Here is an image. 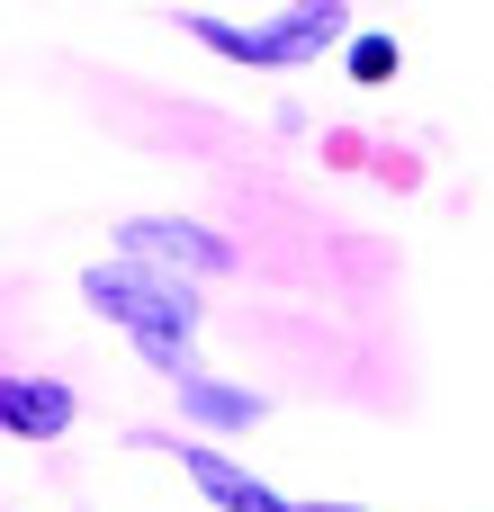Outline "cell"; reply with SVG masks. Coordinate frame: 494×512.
Returning <instances> with one entry per match:
<instances>
[{
    "mask_svg": "<svg viewBox=\"0 0 494 512\" xmlns=\"http://www.w3.org/2000/svg\"><path fill=\"white\" fill-rule=\"evenodd\" d=\"M81 288H90V306H99V315H117V324L144 342V360H153V369H171V387L189 378V369H180V342H189V324H198L189 288H162V279H144V270H90Z\"/></svg>",
    "mask_w": 494,
    "mask_h": 512,
    "instance_id": "6da1fadb",
    "label": "cell"
},
{
    "mask_svg": "<svg viewBox=\"0 0 494 512\" xmlns=\"http://www.w3.org/2000/svg\"><path fill=\"white\" fill-rule=\"evenodd\" d=\"M189 36L216 45V54H234V63H306V54H324V45L342 36V0H297L279 27H216V18H189Z\"/></svg>",
    "mask_w": 494,
    "mask_h": 512,
    "instance_id": "7a4b0ae2",
    "label": "cell"
},
{
    "mask_svg": "<svg viewBox=\"0 0 494 512\" xmlns=\"http://www.w3.org/2000/svg\"><path fill=\"white\" fill-rule=\"evenodd\" d=\"M180 468H189V477H198V486H207L225 512H297V504H279L270 486H252L234 459H216V450H180Z\"/></svg>",
    "mask_w": 494,
    "mask_h": 512,
    "instance_id": "3957f363",
    "label": "cell"
},
{
    "mask_svg": "<svg viewBox=\"0 0 494 512\" xmlns=\"http://www.w3.org/2000/svg\"><path fill=\"white\" fill-rule=\"evenodd\" d=\"M126 243L135 252H153V261H198V270H225L234 252L225 243H207L198 225H126Z\"/></svg>",
    "mask_w": 494,
    "mask_h": 512,
    "instance_id": "277c9868",
    "label": "cell"
},
{
    "mask_svg": "<svg viewBox=\"0 0 494 512\" xmlns=\"http://www.w3.org/2000/svg\"><path fill=\"white\" fill-rule=\"evenodd\" d=\"M63 423H72V396H63V387H27V378L9 387V432H18V441H54Z\"/></svg>",
    "mask_w": 494,
    "mask_h": 512,
    "instance_id": "5b68a950",
    "label": "cell"
},
{
    "mask_svg": "<svg viewBox=\"0 0 494 512\" xmlns=\"http://www.w3.org/2000/svg\"><path fill=\"white\" fill-rule=\"evenodd\" d=\"M180 405H189V414H207V423H252V414H261L252 396H234V387H207V378H180Z\"/></svg>",
    "mask_w": 494,
    "mask_h": 512,
    "instance_id": "8992f818",
    "label": "cell"
},
{
    "mask_svg": "<svg viewBox=\"0 0 494 512\" xmlns=\"http://www.w3.org/2000/svg\"><path fill=\"white\" fill-rule=\"evenodd\" d=\"M351 72H360V81H387V72H396V45H387V36H360V45H351Z\"/></svg>",
    "mask_w": 494,
    "mask_h": 512,
    "instance_id": "52a82bcc",
    "label": "cell"
}]
</instances>
